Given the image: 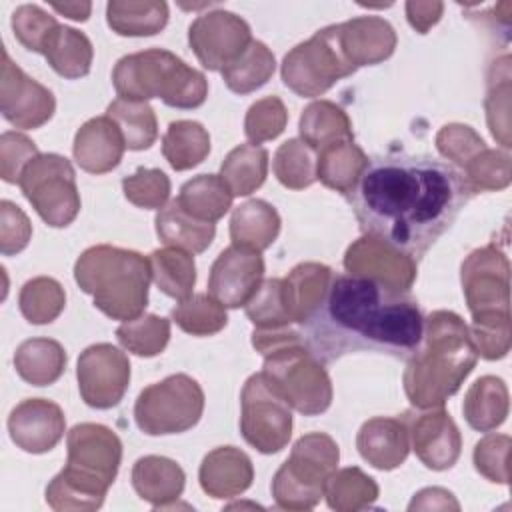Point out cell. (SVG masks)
Wrapping results in <instances>:
<instances>
[{
  "label": "cell",
  "mask_w": 512,
  "mask_h": 512,
  "mask_svg": "<svg viewBox=\"0 0 512 512\" xmlns=\"http://www.w3.org/2000/svg\"><path fill=\"white\" fill-rule=\"evenodd\" d=\"M460 170L426 154H386L368 164L348 196L364 236L418 262L472 198Z\"/></svg>",
  "instance_id": "1"
},
{
  "label": "cell",
  "mask_w": 512,
  "mask_h": 512,
  "mask_svg": "<svg viewBox=\"0 0 512 512\" xmlns=\"http://www.w3.org/2000/svg\"><path fill=\"white\" fill-rule=\"evenodd\" d=\"M302 328L308 350L322 364L352 352L408 358L422 342L424 318L410 292L358 274H332Z\"/></svg>",
  "instance_id": "2"
},
{
  "label": "cell",
  "mask_w": 512,
  "mask_h": 512,
  "mask_svg": "<svg viewBox=\"0 0 512 512\" xmlns=\"http://www.w3.org/2000/svg\"><path fill=\"white\" fill-rule=\"evenodd\" d=\"M478 352L464 320L436 310L424 320L420 346L408 356L404 390L416 408L444 406L476 366Z\"/></svg>",
  "instance_id": "3"
},
{
  "label": "cell",
  "mask_w": 512,
  "mask_h": 512,
  "mask_svg": "<svg viewBox=\"0 0 512 512\" xmlns=\"http://www.w3.org/2000/svg\"><path fill=\"white\" fill-rule=\"evenodd\" d=\"M66 466L46 486V502L54 510H96L116 480L122 442L104 424H76L68 436Z\"/></svg>",
  "instance_id": "4"
},
{
  "label": "cell",
  "mask_w": 512,
  "mask_h": 512,
  "mask_svg": "<svg viewBox=\"0 0 512 512\" xmlns=\"http://www.w3.org/2000/svg\"><path fill=\"white\" fill-rule=\"evenodd\" d=\"M74 280L112 320H134L148 306L150 262L136 250L110 244L90 246L74 264Z\"/></svg>",
  "instance_id": "5"
},
{
  "label": "cell",
  "mask_w": 512,
  "mask_h": 512,
  "mask_svg": "<svg viewBox=\"0 0 512 512\" xmlns=\"http://www.w3.org/2000/svg\"><path fill=\"white\" fill-rule=\"evenodd\" d=\"M508 258L494 246L474 250L460 270L462 290L472 314L470 338L478 356L500 360L510 350Z\"/></svg>",
  "instance_id": "6"
},
{
  "label": "cell",
  "mask_w": 512,
  "mask_h": 512,
  "mask_svg": "<svg viewBox=\"0 0 512 512\" xmlns=\"http://www.w3.org/2000/svg\"><path fill=\"white\" fill-rule=\"evenodd\" d=\"M112 84L118 98L142 102L160 98L180 110L198 108L208 96L206 76L162 48L122 56L112 70Z\"/></svg>",
  "instance_id": "7"
},
{
  "label": "cell",
  "mask_w": 512,
  "mask_h": 512,
  "mask_svg": "<svg viewBox=\"0 0 512 512\" xmlns=\"http://www.w3.org/2000/svg\"><path fill=\"white\" fill-rule=\"evenodd\" d=\"M264 378L304 416H316L332 404V382L324 364L308 350L304 334H296L264 354Z\"/></svg>",
  "instance_id": "8"
},
{
  "label": "cell",
  "mask_w": 512,
  "mask_h": 512,
  "mask_svg": "<svg viewBox=\"0 0 512 512\" xmlns=\"http://www.w3.org/2000/svg\"><path fill=\"white\" fill-rule=\"evenodd\" d=\"M340 460L338 444L324 432H310L298 438L290 458L272 478V496L278 508L310 510L322 496L328 478Z\"/></svg>",
  "instance_id": "9"
},
{
  "label": "cell",
  "mask_w": 512,
  "mask_h": 512,
  "mask_svg": "<svg viewBox=\"0 0 512 512\" xmlns=\"http://www.w3.org/2000/svg\"><path fill=\"white\" fill-rule=\"evenodd\" d=\"M358 68L346 58L340 46L338 24L316 30L312 38L296 44L282 60V82L302 98H316L328 92L338 80Z\"/></svg>",
  "instance_id": "10"
},
{
  "label": "cell",
  "mask_w": 512,
  "mask_h": 512,
  "mask_svg": "<svg viewBox=\"0 0 512 512\" xmlns=\"http://www.w3.org/2000/svg\"><path fill=\"white\" fill-rule=\"evenodd\" d=\"M202 412V386L188 374H172L146 386L134 404L136 426L148 436L186 432L200 422Z\"/></svg>",
  "instance_id": "11"
},
{
  "label": "cell",
  "mask_w": 512,
  "mask_h": 512,
  "mask_svg": "<svg viewBox=\"0 0 512 512\" xmlns=\"http://www.w3.org/2000/svg\"><path fill=\"white\" fill-rule=\"evenodd\" d=\"M18 186L38 216L52 228H66L80 212L74 168L60 154H38L24 168Z\"/></svg>",
  "instance_id": "12"
},
{
  "label": "cell",
  "mask_w": 512,
  "mask_h": 512,
  "mask_svg": "<svg viewBox=\"0 0 512 512\" xmlns=\"http://www.w3.org/2000/svg\"><path fill=\"white\" fill-rule=\"evenodd\" d=\"M240 404V432L252 448L262 454H276L288 446L292 436V408L262 372L246 380Z\"/></svg>",
  "instance_id": "13"
},
{
  "label": "cell",
  "mask_w": 512,
  "mask_h": 512,
  "mask_svg": "<svg viewBox=\"0 0 512 512\" xmlns=\"http://www.w3.org/2000/svg\"><path fill=\"white\" fill-rule=\"evenodd\" d=\"M78 390L82 400L96 410H108L120 404L130 384L128 356L108 344H92L78 356Z\"/></svg>",
  "instance_id": "14"
},
{
  "label": "cell",
  "mask_w": 512,
  "mask_h": 512,
  "mask_svg": "<svg viewBox=\"0 0 512 512\" xmlns=\"http://www.w3.org/2000/svg\"><path fill=\"white\" fill-rule=\"evenodd\" d=\"M250 42L248 22L228 10L200 14L188 28V44L198 62L210 72H220L232 64Z\"/></svg>",
  "instance_id": "15"
},
{
  "label": "cell",
  "mask_w": 512,
  "mask_h": 512,
  "mask_svg": "<svg viewBox=\"0 0 512 512\" xmlns=\"http://www.w3.org/2000/svg\"><path fill=\"white\" fill-rule=\"evenodd\" d=\"M0 78V112L12 126L20 130H34L54 116V94L24 74V70L10 60L6 48H2Z\"/></svg>",
  "instance_id": "16"
},
{
  "label": "cell",
  "mask_w": 512,
  "mask_h": 512,
  "mask_svg": "<svg viewBox=\"0 0 512 512\" xmlns=\"http://www.w3.org/2000/svg\"><path fill=\"white\" fill-rule=\"evenodd\" d=\"M264 280V258L258 250L230 244L214 260L208 294L226 308H240L256 294Z\"/></svg>",
  "instance_id": "17"
},
{
  "label": "cell",
  "mask_w": 512,
  "mask_h": 512,
  "mask_svg": "<svg viewBox=\"0 0 512 512\" xmlns=\"http://www.w3.org/2000/svg\"><path fill=\"white\" fill-rule=\"evenodd\" d=\"M408 438L420 462L430 470H448L456 464L462 448L460 432L442 406L408 410L402 414Z\"/></svg>",
  "instance_id": "18"
},
{
  "label": "cell",
  "mask_w": 512,
  "mask_h": 512,
  "mask_svg": "<svg viewBox=\"0 0 512 512\" xmlns=\"http://www.w3.org/2000/svg\"><path fill=\"white\" fill-rule=\"evenodd\" d=\"M12 442L28 454H44L56 448L66 432L62 408L46 398H26L8 416Z\"/></svg>",
  "instance_id": "19"
},
{
  "label": "cell",
  "mask_w": 512,
  "mask_h": 512,
  "mask_svg": "<svg viewBox=\"0 0 512 512\" xmlns=\"http://www.w3.org/2000/svg\"><path fill=\"white\" fill-rule=\"evenodd\" d=\"M416 264L418 262L412 258L370 236H362L350 244L344 254V268L348 274L374 278L402 292H410L416 278Z\"/></svg>",
  "instance_id": "20"
},
{
  "label": "cell",
  "mask_w": 512,
  "mask_h": 512,
  "mask_svg": "<svg viewBox=\"0 0 512 512\" xmlns=\"http://www.w3.org/2000/svg\"><path fill=\"white\" fill-rule=\"evenodd\" d=\"M124 138L120 128L112 118L96 116L86 120L72 144V154L76 164L90 174H106L114 170L124 154Z\"/></svg>",
  "instance_id": "21"
},
{
  "label": "cell",
  "mask_w": 512,
  "mask_h": 512,
  "mask_svg": "<svg viewBox=\"0 0 512 512\" xmlns=\"http://www.w3.org/2000/svg\"><path fill=\"white\" fill-rule=\"evenodd\" d=\"M340 46L346 58L356 66L380 64L392 56L396 48V32L392 24L380 16H358L338 24Z\"/></svg>",
  "instance_id": "22"
},
{
  "label": "cell",
  "mask_w": 512,
  "mask_h": 512,
  "mask_svg": "<svg viewBox=\"0 0 512 512\" xmlns=\"http://www.w3.org/2000/svg\"><path fill=\"white\" fill-rule=\"evenodd\" d=\"M356 448L370 466L394 470L408 458V428L402 418H370L358 430Z\"/></svg>",
  "instance_id": "23"
},
{
  "label": "cell",
  "mask_w": 512,
  "mask_h": 512,
  "mask_svg": "<svg viewBox=\"0 0 512 512\" xmlns=\"http://www.w3.org/2000/svg\"><path fill=\"white\" fill-rule=\"evenodd\" d=\"M200 486L212 498H234L254 480L252 460L234 446H218L200 464Z\"/></svg>",
  "instance_id": "24"
},
{
  "label": "cell",
  "mask_w": 512,
  "mask_h": 512,
  "mask_svg": "<svg viewBox=\"0 0 512 512\" xmlns=\"http://www.w3.org/2000/svg\"><path fill=\"white\" fill-rule=\"evenodd\" d=\"M186 474L178 462L166 456H142L132 466L136 494L154 508H166L180 498Z\"/></svg>",
  "instance_id": "25"
},
{
  "label": "cell",
  "mask_w": 512,
  "mask_h": 512,
  "mask_svg": "<svg viewBox=\"0 0 512 512\" xmlns=\"http://www.w3.org/2000/svg\"><path fill=\"white\" fill-rule=\"evenodd\" d=\"M366 164L368 156L358 144H354V140L334 142L316 152V180L348 198Z\"/></svg>",
  "instance_id": "26"
},
{
  "label": "cell",
  "mask_w": 512,
  "mask_h": 512,
  "mask_svg": "<svg viewBox=\"0 0 512 512\" xmlns=\"http://www.w3.org/2000/svg\"><path fill=\"white\" fill-rule=\"evenodd\" d=\"M158 238L172 248L186 250L190 254L204 252L216 234L214 222H204L188 214L174 198L162 206L154 218Z\"/></svg>",
  "instance_id": "27"
},
{
  "label": "cell",
  "mask_w": 512,
  "mask_h": 512,
  "mask_svg": "<svg viewBox=\"0 0 512 512\" xmlns=\"http://www.w3.org/2000/svg\"><path fill=\"white\" fill-rule=\"evenodd\" d=\"M332 270L318 262H304L292 268V272L282 278V290L288 314L294 324H304L310 314L320 304L326 288L332 280Z\"/></svg>",
  "instance_id": "28"
},
{
  "label": "cell",
  "mask_w": 512,
  "mask_h": 512,
  "mask_svg": "<svg viewBox=\"0 0 512 512\" xmlns=\"http://www.w3.org/2000/svg\"><path fill=\"white\" fill-rule=\"evenodd\" d=\"M42 56L56 74L66 80H78L90 72L94 48L84 32L58 24L50 32L42 48Z\"/></svg>",
  "instance_id": "29"
},
{
  "label": "cell",
  "mask_w": 512,
  "mask_h": 512,
  "mask_svg": "<svg viewBox=\"0 0 512 512\" xmlns=\"http://www.w3.org/2000/svg\"><path fill=\"white\" fill-rule=\"evenodd\" d=\"M66 350L52 338L24 340L14 352L18 376L32 386H50L66 370Z\"/></svg>",
  "instance_id": "30"
},
{
  "label": "cell",
  "mask_w": 512,
  "mask_h": 512,
  "mask_svg": "<svg viewBox=\"0 0 512 512\" xmlns=\"http://www.w3.org/2000/svg\"><path fill=\"white\" fill-rule=\"evenodd\" d=\"M280 232V216L266 200H248L232 210L230 238L232 244L248 246L258 252L272 246Z\"/></svg>",
  "instance_id": "31"
},
{
  "label": "cell",
  "mask_w": 512,
  "mask_h": 512,
  "mask_svg": "<svg viewBox=\"0 0 512 512\" xmlns=\"http://www.w3.org/2000/svg\"><path fill=\"white\" fill-rule=\"evenodd\" d=\"M464 418L470 428L490 432L508 416V388L502 378L482 376L466 392L462 404Z\"/></svg>",
  "instance_id": "32"
},
{
  "label": "cell",
  "mask_w": 512,
  "mask_h": 512,
  "mask_svg": "<svg viewBox=\"0 0 512 512\" xmlns=\"http://www.w3.org/2000/svg\"><path fill=\"white\" fill-rule=\"evenodd\" d=\"M298 132L300 140L308 144L314 152L334 142L354 140L348 114L330 100H316L308 104L300 116Z\"/></svg>",
  "instance_id": "33"
},
{
  "label": "cell",
  "mask_w": 512,
  "mask_h": 512,
  "mask_svg": "<svg viewBox=\"0 0 512 512\" xmlns=\"http://www.w3.org/2000/svg\"><path fill=\"white\" fill-rule=\"evenodd\" d=\"M106 22L120 36H154L168 24V4L162 0H112Z\"/></svg>",
  "instance_id": "34"
},
{
  "label": "cell",
  "mask_w": 512,
  "mask_h": 512,
  "mask_svg": "<svg viewBox=\"0 0 512 512\" xmlns=\"http://www.w3.org/2000/svg\"><path fill=\"white\" fill-rule=\"evenodd\" d=\"M152 282L166 296L182 302L192 296L196 284L194 256L180 248H158L148 256Z\"/></svg>",
  "instance_id": "35"
},
{
  "label": "cell",
  "mask_w": 512,
  "mask_h": 512,
  "mask_svg": "<svg viewBox=\"0 0 512 512\" xmlns=\"http://www.w3.org/2000/svg\"><path fill=\"white\" fill-rule=\"evenodd\" d=\"M268 174V152L266 148L246 142L232 148L222 166L220 178L226 182L234 196H248L256 192Z\"/></svg>",
  "instance_id": "36"
},
{
  "label": "cell",
  "mask_w": 512,
  "mask_h": 512,
  "mask_svg": "<svg viewBox=\"0 0 512 512\" xmlns=\"http://www.w3.org/2000/svg\"><path fill=\"white\" fill-rule=\"evenodd\" d=\"M234 194L216 174H200L182 184L178 202L198 220L218 222L232 208Z\"/></svg>",
  "instance_id": "37"
},
{
  "label": "cell",
  "mask_w": 512,
  "mask_h": 512,
  "mask_svg": "<svg viewBox=\"0 0 512 512\" xmlns=\"http://www.w3.org/2000/svg\"><path fill=\"white\" fill-rule=\"evenodd\" d=\"M210 152V134L196 120L170 122L162 136V154L168 164L182 172L204 162Z\"/></svg>",
  "instance_id": "38"
},
{
  "label": "cell",
  "mask_w": 512,
  "mask_h": 512,
  "mask_svg": "<svg viewBox=\"0 0 512 512\" xmlns=\"http://www.w3.org/2000/svg\"><path fill=\"white\" fill-rule=\"evenodd\" d=\"M106 116L120 128L128 150H148L158 138L156 114L148 102L116 98L108 104Z\"/></svg>",
  "instance_id": "39"
},
{
  "label": "cell",
  "mask_w": 512,
  "mask_h": 512,
  "mask_svg": "<svg viewBox=\"0 0 512 512\" xmlns=\"http://www.w3.org/2000/svg\"><path fill=\"white\" fill-rule=\"evenodd\" d=\"M276 60L270 48L254 40L248 44V48L226 68L220 70L226 86L236 94H250L258 88H262L274 74Z\"/></svg>",
  "instance_id": "40"
},
{
  "label": "cell",
  "mask_w": 512,
  "mask_h": 512,
  "mask_svg": "<svg viewBox=\"0 0 512 512\" xmlns=\"http://www.w3.org/2000/svg\"><path fill=\"white\" fill-rule=\"evenodd\" d=\"M324 496L332 510H362L370 508L378 498V484L360 468L350 466L332 472L326 482Z\"/></svg>",
  "instance_id": "41"
},
{
  "label": "cell",
  "mask_w": 512,
  "mask_h": 512,
  "mask_svg": "<svg viewBox=\"0 0 512 512\" xmlns=\"http://www.w3.org/2000/svg\"><path fill=\"white\" fill-rule=\"evenodd\" d=\"M18 306L30 324H50L64 310L66 292L58 280L50 276H36L20 288Z\"/></svg>",
  "instance_id": "42"
},
{
  "label": "cell",
  "mask_w": 512,
  "mask_h": 512,
  "mask_svg": "<svg viewBox=\"0 0 512 512\" xmlns=\"http://www.w3.org/2000/svg\"><path fill=\"white\" fill-rule=\"evenodd\" d=\"M170 316L180 330L192 336H212L220 332L228 322L226 306L204 292L192 294L190 298L176 304Z\"/></svg>",
  "instance_id": "43"
},
{
  "label": "cell",
  "mask_w": 512,
  "mask_h": 512,
  "mask_svg": "<svg viewBox=\"0 0 512 512\" xmlns=\"http://www.w3.org/2000/svg\"><path fill=\"white\" fill-rule=\"evenodd\" d=\"M278 182L290 190H304L316 182V152L298 138L278 146L272 160Z\"/></svg>",
  "instance_id": "44"
},
{
  "label": "cell",
  "mask_w": 512,
  "mask_h": 512,
  "mask_svg": "<svg viewBox=\"0 0 512 512\" xmlns=\"http://www.w3.org/2000/svg\"><path fill=\"white\" fill-rule=\"evenodd\" d=\"M118 342L136 356H156L170 340V320L156 314H142L134 320H126L116 330Z\"/></svg>",
  "instance_id": "45"
},
{
  "label": "cell",
  "mask_w": 512,
  "mask_h": 512,
  "mask_svg": "<svg viewBox=\"0 0 512 512\" xmlns=\"http://www.w3.org/2000/svg\"><path fill=\"white\" fill-rule=\"evenodd\" d=\"M246 316L260 330L288 328L292 326V318L286 308L282 278L262 280L256 294L246 302Z\"/></svg>",
  "instance_id": "46"
},
{
  "label": "cell",
  "mask_w": 512,
  "mask_h": 512,
  "mask_svg": "<svg viewBox=\"0 0 512 512\" xmlns=\"http://www.w3.org/2000/svg\"><path fill=\"white\" fill-rule=\"evenodd\" d=\"M122 190L128 202L146 210H160L170 198V178L160 168H138L122 178Z\"/></svg>",
  "instance_id": "47"
},
{
  "label": "cell",
  "mask_w": 512,
  "mask_h": 512,
  "mask_svg": "<svg viewBox=\"0 0 512 512\" xmlns=\"http://www.w3.org/2000/svg\"><path fill=\"white\" fill-rule=\"evenodd\" d=\"M288 122V110L278 96L256 100L244 118V134L252 144L274 140L280 136Z\"/></svg>",
  "instance_id": "48"
},
{
  "label": "cell",
  "mask_w": 512,
  "mask_h": 512,
  "mask_svg": "<svg viewBox=\"0 0 512 512\" xmlns=\"http://www.w3.org/2000/svg\"><path fill=\"white\" fill-rule=\"evenodd\" d=\"M460 174L472 194L506 188L510 182V156L508 152L484 148Z\"/></svg>",
  "instance_id": "49"
},
{
  "label": "cell",
  "mask_w": 512,
  "mask_h": 512,
  "mask_svg": "<svg viewBox=\"0 0 512 512\" xmlns=\"http://www.w3.org/2000/svg\"><path fill=\"white\" fill-rule=\"evenodd\" d=\"M58 20L36 4H22L12 12V30L16 40L30 52L42 54V48Z\"/></svg>",
  "instance_id": "50"
},
{
  "label": "cell",
  "mask_w": 512,
  "mask_h": 512,
  "mask_svg": "<svg viewBox=\"0 0 512 512\" xmlns=\"http://www.w3.org/2000/svg\"><path fill=\"white\" fill-rule=\"evenodd\" d=\"M438 152L462 170L486 148L484 140L464 124H446L436 134Z\"/></svg>",
  "instance_id": "51"
},
{
  "label": "cell",
  "mask_w": 512,
  "mask_h": 512,
  "mask_svg": "<svg viewBox=\"0 0 512 512\" xmlns=\"http://www.w3.org/2000/svg\"><path fill=\"white\" fill-rule=\"evenodd\" d=\"M508 452L510 436L506 434H488L474 446V466L490 482L506 484L508 482Z\"/></svg>",
  "instance_id": "52"
},
{
  "label": "cell",
  "mask_w": 512,
  "mask_h": 512,
  "mask_svg": "<svg viewBox=\"0 0 512 512\" xmlns=\"http://www.w3.org/2000/svg\"><path fill=\"white\" fill-rule=\"evenodd\" d=\"M36 144L20 132H4L0 136V174L8 184H18L24 168L38 156Z\"/></svg>",
  "instance_id": "53"
},
{
  "label": "cell",
  "mask_w": 512,
  "mask_h": 512,
  "mask_svg": "<svg viewBox=\"0 0 512 512\" xmlns=\"http://www.w3.org/2000/svg\"><path fill=\"white\" fill-rule=\"evenodd\" d=\"M32 236L28 216L10 200L0 202V250L4 256L22 252Z\"/></svg>",
  "instance_id": "54"
},
{
  "label": "cell",
  "mask_w": 512,
  "mask_h": 512,
  "mask_svg": "<svg viewBox=\"0 0 512 512\" xmlns=\"http://www.w3.org/2000/svg\"><path fill=\"white\" fill-rule=\"evenodd\" d=\"M510 76L502 80V84L494 86L490 84L488 98H486V110H488V126L492 136L508 150L510 148V120H508V110H510Z\"/></svg>",
  "instance_id": "55"
},
{
  "label": "cell",
  "mask_w": 512,
  "mask_h": 512,
  "mask_svg": "<svg viewBox=\"0 0 512 512\" xmlns=\"http://www.w3.org/2000/svg\"><path fill=\"white\" fill-rule=\"evenodd\" d=\"M442 2H406V18L418 34H426L442 16Z\"/></svg>",
  "instance_id": "56"
},
{
  "label": "cell",
  "mask_w": 512,
  "mask_h": 512,
  "mask_svg": "<svg viewBox=\"0 0 512 512\" xmlns=\"http://www.w3.org/2000/svg\"><path fill=\"white\" fill-rule=\"evenodd\" d=\"M52 10H56L58 14H64L76 22H84L88 20L90 12H92V4L90 2H64V4H56L52 2L50 4Z\"/></svg>",
  "instance_id": "57"
}]
</instances>
